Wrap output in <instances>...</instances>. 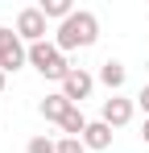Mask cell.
I'll use <instances>...</instances> for the list:
<instances>
[{
	"label": "cell",
	"mask_w": 149,
	"mask_h": 153,
	"mask_svg": "<svg viewBox=\"0 0 149 153\" xmlns=\"http://www.w3.org/2000/svg\"><path fill=\"white\" fill-rule=\"evenodd\" d=\"M141 137H145V145H149V120H145V128H141Z\"/></svg>",
	"instance_id": "15"
},
{
	"label": "cell",
	"mask_w": 149,
	"mask_h": 153,
	"mask_svg": "<svg viewBox=\"0 0 149 153\" xmlns=\"http://www.w3.org/2000/svg\"><path fill=\"white\" fill-rule=\"evenodd\" d=\"M87 124H91V120H83V112H79V108H71V112H66V120H62V132H66V137H83V132H87Z\"/></svg>",
	"instance_id": "11"
},
{
	"label": "cell",
	"mask_w": 149,
	"mask_h": 153,
	"mask_svg": "<svg viewBox=\"0 0 149 153\" xmlns=\"http://www.w3.org/2000/svg\"><path fill=\"white\" fill-rule=\"evenodd\" d=\"M133 112H137V100H124V95H112V100H104V124L112 128H124L128 120H133Z\"/></svg>",
	"instance_id": "6"
},
{
	"label": "cell",
	"mask_w": 149,
	"mask_h": 153,
	"mask_svg": "<svg viewBox=\"0 0 149 153\" xmlns=\"http://www.w3.org/2000/svg\"><path fill=\"white\" fill-rule=\"evenodd\" d=\"M37 8L46 13V21H58V25H62V21L74 13V4H71V0H42Z\"/></svg>",
	"instance_id": "10"
},
{
	"label": "cell",
	"mask_w": 149,
	"mask_h": 153,
	"mask_svg": "<svg viewBox=\"0 0 149 153\" xmlns=\"http://www.w3.org/2000/svg\"><path fill=\"white\" fill-rule=\"evenodd\" d=\"M99 83L112 91V95H120V87H124V79H128V66L124 62H116V58H108V62H99Z\"/></svg>",
	"instance_id": "7"
},
{
	"label": "cell",
	"mask_w": 149,
	"mask_h": 153,
	"mask_svg": "<svg viewBox=\"0 0 149 153\" xmlns=\"http://www.w3.org/2000/svg\"><path fill=\"white\" fill-rule=\"evenodd\" d=\"M91 87H95V75H87L83 66H74L71 75L62 79V95H66V100H71L74 108H79V103H83L87 95H91Z\"/></svg>",
	"instance_id": "5"
},
{
	"label": "cell",
	"mask_w": 149,
	"mask_h": 153,
	"mask_svg": "<svg viewBox=\"0 0 149 153\" xmlns=\"http://www.w3.org/2000/svg\"><path fill=\"white\" fill-rule=\"evenodd\" d=\"M17 33H21L25 46L46 42V13H42V8H21V13H17Z\"/></svg>",
	"instance_id": "4"
},
{
	"label": "cell",
	"mask_w": 149,
	"mask_h": 153,
	"mask_svg": "<svg viewBox=\"0 0 149 153\" xmlns=\"http://www.w3.org/2000/svg\"><path fill=\"white\" fill-rule=\"evenodd\" d=\"M83 145L104 153L108 145H112V124H104V120H91V124H87V132H83Z\"/></svg>",
	"instance_id": "9"
},
{
	"label": "cell",
	"mask_w": 149,
	"mask_h": 153,
	"mask_svg": "<svg viewBox=\"0 0 149 153\" xmlns=\"http://www.w3.org/2000/svg\"><path fill=\"white\" fill-rule=\"evenodd\" d=\"M74 103L66 100V95H62V91H58V95H46V100H42V108H37V112H42V116H46V120H54V124H62V120H66V112H71Z\"/></svg>",
	"instance_id": "8"
},
{
	"label": "cell",
	"mask_w": 149,
	"mask_h": 153,
	"mask_svg": "<svg viewBox=\"0 0 149 153\" xmlns=\"http://www.w3.org/2000/svg\"><path fill=\"white\" fill-rule=\"evenodd\" d=\"M4 83H8V75H4V71H0V91H4Z\"/></svg>",
	"instance_id": "16"
},
{
	"label": "cell",
	"mask_w": 149,
	"mask_h": 153,
	"mask_svg": "<svg viewBox=\"0 0 149 153\" xmlns=\"http://www.w3.org/2000/svg\"><path fill=\"white\" fill-rule=\"evenodd\" d=\"M29 66H33L42 79H54V83H62V79L74 71L71 62H66V54L58 50L54 42H37V46H29Z\"/></svg>",
	"instance_id": "2"
},
{
	"label": "cell",
	"mask_w": 149,
	"mask_h": 153,
	"mask_svg": "<svg viewBox=\"0 0 149 153\" xmlns=\"http://www.w3.org/2000/svg\"><path fill=\"white\" fill-rule=\"evenodd\" d=\"M87 145H83V137H62L58 141V153H83Z\"/></svg>",
	"instance_id": "13"
},
{
	"label": "cell",
	"mask_w": 149,
	"mask_h": 153,
	"mask_svg": "<svg viewBox=\"0 0 149 153\" xmlns=\"http://www.w3.org/2000/svg\"><path fill=\"white\" fill-rule=\"evenodd\" d=\"M99 37V17L95 13H87V8H74L71 17L58 25V33H54V46L66 54V50H87V46H95Z\"/></svg>",
	"instance_id": "1"
},
{
	"label": "cell",
	"mask_w": 149,
	"mask_h": 153,
	"mask_svg": "<svg viewBox=\"0 0 149 153\" xmlns=\"http://www.w3.org/2000/svg\"><path fill=\"white\" fill-rule=\"evenodd\" d=\"M137 108H145V120H149V87H141V95H137Z\"/></svg>",
	"instance_id": "14"
},
{
	"label": "cell",
	"mask_w": 149,
	"mask_h": 153,
	"mask_svg": "<svg viewBox=\"0 0 149 153\" xmlns=\"http://www.w3.org/2000/svg\"><path fill=\"white\" fill-rule=\"evenodd\" d=\"M25 62H29V46L21 42V33L17 29H0V71L13 75V71H21Z\"/></svg>",
	"instance_id": "3"
},
{
	"label": "cell",
	"mask_w": 149,
	"mask_h": 153,
	"mask_svg": "<svg viewBox=\"0 0 149 153\" xmlns=\"http://www.w3.org/2000/svg\"><path fill=\"white\" fill-rule=\"evenodd\" d=\"M25 153H58V141H50V137H29Z\"/></svg>",
	"instance_id": "12"
}]
</instances>
